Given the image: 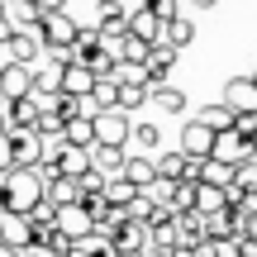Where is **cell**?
<instances>
[{"instance_id": "484cf974", "label": "cell", "mask_w": 257, "mask_h": 257, "mask_svg": "<svg viewBox=\"0 0 257 257\" xmlns=\"http://www.w3.org/2000/svg\"><path fill=\"white\" fill-rule=\"evenodd\" d=\"M143 10L157 19V24H172V19H181V5H176V0H143Z\"/></svg>"}, {"instance_id": "f1b7e54d", "label": "cell", "mask_w": 257, "mask_h": 257, "mask_svg": "<svg viewBox=\"0 0 257 257\" xmlns=\"http://www.w3.org/2000/svg\"><path fill=\"white\" fill-rule=\"evenodd\" d=\"M0 172H10V134L0 128Z\"/></svg>"}, {"instance_id": "e575fe53", "label": "cell", "mask_w": 257, "mask_h": 257, "mask_svg": "<svg viewBox=\"0 0 257 257\" xmlns=\"http://www.w3.org/2000/svg\"><path fill=\"white\" fill-rule=\"evenodd\" d=\"M119 5H124V0H119Z\"/></svg>"}, {"instance_id": "83f0119b", "label": "cell", "mask_w": 257, "mask_h": 257, "mask_svg": "<svg viewBox=\"0 0 257 257\" xmlns=\"http://www.w3.org/2000/svg\"><path fill=\"white\" fill-rule=\"evenodd\" d=\"M62 5H67V0H34L38 19H48V15H62Z\"/></svg>"}, {"instance_id": "ac0fdd59", "label": "cell", "mask_w": 257, "mask_h": 257, "mask_svg": "<svg viewBox=\"0 0 257 257\" xmlns=\"http://www.w3.org/2000/svg\"><path fill=\"white\" fill-rule=\"evenodd\" d=\"M191 38H195V24L181 15V19H172V24H162V38H157V43H167L172 53H181V48L191 43Z\"/></svg>"}, {"instance_id": "5bb4252c", "label": "cell", "mask_w": 257, "mask_h": 257, "mask_svg": "<svg viewBox=\"0 0 257 257\" xmlns=\"http://www.w3.org/2000/svg\"><path fill=\"white\" fill-rule=\"evenodd\" d=\"M143 243H148L143 224H119V229H110V248H114V257H124V252H143Z\"/></svg>"}, {"instance_id": "1f68e13d", "label": "cell", "mask_w": 257, "mask_h": 257, "mask_svg": "<svg viewBox=\"0 0 257 257\" xmlns=\"http://www.w3.org/2000/svg\"><path fill=\"white\" fill-rule=\"evenodd\" d=\"M191 5H195V10H214L219 0H191Z\"/></svg>"}, {"instance_id": "2e32d148", "label": "cell", "mask_w": 257, "mask_h": 257, "mask_svg": "<svg viewBox=\"0 0 257 257\" xmlns=\"http://www.w3.org/2000/svg\"><path fill=\"white\" fill-rule=\"evenodd\" d=\"M5 24L15 29V34L34 29V24H38V10H34V0H5Z\"/></svg>"}, {"instance_id": "8fae6325", "label": "cell", "mask_w": 257, "mask_h": 257, "mask_svg": "<svg viewBox=\"0 0 257 257\" xmlns=\"http://www.w3.org/2000/svg\"><path fill=\"white\" fill-rule=\"evenodd\" d=\"M119 176L134 191H148V186L157 181V167H153V157H143V153H134V157H124V167H119Z\"/></svg>"}, {"instance_id": "603a6c76", "label": "cell", "mask_w": 257, "mask_h": 257, "mask_svg": "<svg viewBox=\"0 0 257 257\" xmlns=\"http://www.w3.org/2000/svg\"><path fill=\"white\" fill-rule=\"evenodd\" d=\"M143 105H148V86H114V110L134 114V110H143Z\"/></svg>"}, {"instance_id": "4316f807", "label": "cell", "mask_w": 257, "mask_h": 257, "mask_svg": "<svg viewBox=\"0 0 257 257\" xmlns=\"http://www.w3.org/2000/svg\"><path fill=\"white\" fill-rule=\"evenodd\" d=\"M76 191H81V195H100V191H105V176H100V172L91 167V172H86L81 181H76Z\"/></svg>"}, {"instance_id": "44dd1931", "label": "cell", "mask_w": 257, "mask_h": 257, "mask_svg": "<svg viewBox=\"0 0 257 257\" xmlns=\"http://www.w3.org/2000/svg\"><path fill=\"white\" fill-rule=\"evenodd\" d=\"M219 210H224V191H219V186L195 181V214H205V219H210V214H219Z\"/></svg>"}, {"instance_id": "6da1fadb", "label": "cell", "mask_w": 257, "mask_h": 257, "mask_svg": "<svg viewBox=\"0 0 257 257\" xmlns=\"http://www.w3.org/2000/svg\"><path fill=\"white\" fill-rule=\"evenodd\" d=\"M38 205H43V176H38L34 167H10V172H0V210L5 214L29 219Z\"/></svg>"}, {"instance_id": "d4e9b609", "label": "cell", "mask_w": 257, "mask_h": 257, "mask_svg": "<svg viewBox=\"0 0 257 257\" xmlns=\"http://www.w3.org/2000/svg\"><path fill=\"white\" fill-rule=\"evenodd\" d=\"M128 143H138V148H143V157H153V153H157V143H162V134H157V124H134Z\"/></svg>"}, {"instance_id": "ffe728a7", "label": "cell", "mask_w": 257, "mask_h": 257, "mask_svg": "<svg viewBox=\"0 0 257 257\" xmlns=\"http://www.w3.org/2000/svg\"><path fill=\"white\" fill-rule=\"evenodd\" d=\"M62 143H67V148H91V143H95V134H91V114H76V119H67Z\"/></svg>"}, {"instance_id": "3957f363", "label": "cell", "mask_w": 257, "mask_h": 257, "mask_svg": "<svg viewBox=\"0 0 257 257\" xmlns=\"http://www.w3.org/2000/svg\"><path fill=\"white\" fill-rule=\"evenodd\" d=\"M91 134L95 143L91 148H124L128 134H134V119L124 110H105V114H91Z\"/></svg>"}, {"instance_id": "4fadbf2b", "label": "cell", "mask_w": 257, "mask_h": 257, "mask_svg": "<svg viewBox=\"0 0 257 257\" xmlns=\"http://www.w3.org/2000/svg\"><path fill=\"white\" fill-rule=\"evenodd\" d=\"M91 86H95V76L86 72L81 62H67V67H62V95H72V100H86V95H91Z\"/></svg>"}, {"instance_id": "5b68a950", "label": "cell", "mask_w": 257, "mask_h": 257, "mask_svg": "<svg viewBox=\"0 0 257 257\" xmlns=\"http://www.w3.org/2000/svg\"><path fill=\"white\" fill-rule=\"evenodd\" d=\"M10 134V167H38V157H43V138L34 134V128H5Z\"/></svg>"}, {"instance_id": "d6a6232c", "label": "cell", "mask_w": 257, "mask_h": 257, "mask_svg": "<svg viewBox=\"0 0 257 257\" xmlns=\"http://www.w3.org/2000/svg\"><path fill=\"white\" fill-rule=\"evenodd\" d=\"M248 81H252V86H257V72H252V76H248Z\"/></svg>"}, {"instance_id": "836d02e7", "label": "cell", "mask_w": 257, "mask_h": 257, "mask_svg": "<svg viewBox=\"0 0 257 257\" xmlns=\"http://www.w3.org/2000/svg\"><path fill=\"white\" fill-rule=\"evenodd\" d=\"M0 67H5V62H0Z\"/></svg>"}, {"instance_id": "8992f818", "label": "cell", "mask_w": 257, "mask_h": 257, "mask_svg": "<svg viewBox=\"0 0 257 257\" xmlns=\"http://www.w3.org/2000/svg\"><path fill=\"white\" fill-rule=\"evenodd\" d=\"M5 53H10V57H0L5 67H29V72H34V62L43 57V43H38V34H34V29H24V34H10Z\"/></svg>"}, {"instance_id": "7c38bea8", "label": "cell", "mask_w": 257, "mask_h": 257, "mask_svg": "<svg viewBox=\"0 0 257 257\" xmlns=\"http://www.w3.org/2000/svg\"><path fill=\"white\" fill-rule=\"evenodd\" d=\"M172 62H176V53L167 43H153L148 48V57H143V76H148V86H162V76L172 72Z\"/></svg>"}, {"instance_id": "30bf717a", "label": "cell", "mask_w": 257, "mask_h": 257, "mask_svg": "<svg viewBox=\"0 0 257 257\" xmlns=\"http://www.w3.org/2000/svg\"><path fill=\"white\" fill-rule=\"evenodd\" d=\"M67 62H72V57H48V67L34 72V100H48V95L62 91V67Z\"/></svg>"}, {"instance_id": "7402d4cb", "label": "cell", "mask_w": 257, "mask_h": 257, "mask_svg": "<svg viewBox=\"0 0 257 257\" xmlns=\"http://www.w3.org/2000/svg\"><path fill=\"white\" fill-rule=\"evenodd\" d=\"M195 124H200L205 134H229V128H233V114L224 110V105H205V110H200V119H195Z\"/></svg>"}, {"instance_id": "cb8c5ba5", "label": "cell", "mask_w": 257, "mask_h": 257, "mask_svg": "<svg viewBox=\"0 0 257 257\" xmlns=\"http://www.w3.org/2000/svg\"><path fill=\"white\" fill-rule=\"evenodd\" d=\"M153 210H157V205H153V200H148V195H143V191H138V195H134V200H128V205H124V219H128V224H143V229H148V219H153Z\"/></svg>"}, {"instance_id": "7a4b0ae2", "label": "cell", "mask_w": 257, "mask_h": 257, "mask_svg": "<svg viewBox=\"0 0 257 257\" xmlns=\"http://www.w3.org/2000/svg\"><path fill=\"white\" fill-rule=\"evenodd\" d=\"M210 162H224V167H248L257 162V153H252V138L248 134H238V128H229V134H214V148H210Z\"/></svg>"}, {"instance_id": "f546056e", "label": "cell", "mask_w": 257, "mask_h": 257, "mask_svg": "<svg viewBox=\"0 0 257 257\" xmlns=\"http://www.w3.org/2000/svg\"><path fill=\"white\" fill-rule=\"evenodd\" d=\"M214 257H238V243H210Z\"/></svg>"}, {"instance_id": "ba28073f", "label": "cell", "mask_w": 257, "mask_h": 257, "mask_svg": "<svg viewBox=\"0 0 257 257\" xmlns=\"http://www.w3.org/2000/svg\"><path fill=\"white\" fill-rule=\"evenodd\" d=\"M210 148H214V134H205L195 119L181 128V157L186 162H210Z\"/></svg>"}, {"instance_id": "9c48e42d", "label": "cell", "mask_w": 257, "mask_h": 257, "mask_svg": "<svg viewBox=\"0 0 257 257\" xmlns=\"http://www.w3.org/2000/svg\"><path fill=\"white\" fill-rule=\"evenodd\" d=\"M0 95L5 100H29L34 95V72L29 67H0Z\"/></svg>"}, {"instance_id": "277c9868", "label": "cell", "mask_w": 257, "mask_h": 257, "mask_svg": "<svg viewBox=\"0 0 257 257\" xmlns=\"http://www.w3.org/2000/svg\"><path fill=\"white\" fill-rule=\"evenodd\" d=\"M224 110L233 114V119H257V86L248 76H229V86H224Z\"/></svg>"}, {"instance_id": "52a82bcc", "label": "cell", "mask_w": 257, "mask_h": 257, "mask_svg": "<svg viewBox=\"0 0 257 257\" xmlns=\"http://www.w3.org/2000/svg\"><path fill=\"white\" fill-rule=\"evenodd\" d=\"M53 229L62 233L67 243L91 238V219H86V210H81V205H62V210H53Z\"/></svg>"}, {"instance_id": "4dcf8cb0", "label": "cell", "mask_w": 257, "mask_h": 257, "mask_svg": "<svg viewBox=\"0 0 257 257\" xmlns=\"http://www.w3.org/2000/svg\"><path fill=\"white\" fill-rule=\"evenodd\" d=\"M10 34H15V29H10V24H5V15H0V48L10 43Z\"/></svg>"}, {"instance_id": "9a60e30c", "label": "cell", "mask_w": 257, "mask_h": 257, "mask_svg": "<svg viewBox=\"0 0 257 257\" xmlns=\"http://www.w3.org/2000/svg\"><path fill=\"white\" fill-rule=\"evenodd\" d=\"M128 38H138V43H148V48H153L157 38H162V24H157V19L148 15L143 5H138V10H128Z\"/></svg>"}, {"instance_id": "e0dca14e", "label": "cell", "mask_w": 257, "mask_h": 257, "mask_svg": "<svg viewBox=\"0 0 257 257\" xmlns=\"http://www.w3.org/2000/svg\"><path fill=\"white\" fill-rule=\"evenodd\" d=\"M148 100H153L162 114H181V110H186V95L176 91V86H167V81H162V86H148Z\"/></svg>"}, {"instance_id": "d6986e66", "label": "cell", "mask_w": 257, "mask_h": 257, "mask_svg": "<svg viewBox=\"0 0 257 257\" xmlns=\"http://www.w3.org/2000/svg\"><path fill=\"white\" fill-rule=\"evenodd\" d=\"M124 148H91V167L100 176H119V167H124Z\"/></svg>"}]
</instances>
